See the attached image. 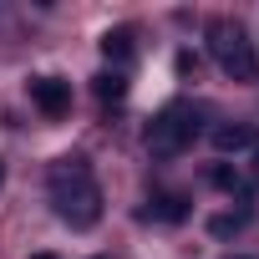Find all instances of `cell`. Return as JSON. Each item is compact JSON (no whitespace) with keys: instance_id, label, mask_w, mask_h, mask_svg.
Masks as SVG:
<instances>
[{"instance_id":"277c9868","label":"cell","mask_w":259,"mask_h":259,"mask_svg":"<svg viewBox=\"0 0 259 259\" xmlns=\"http://www.w3.org/2000/svg\"><path fill=\"white\" fill-rule=\"evenodd\" d=\"M31 102H36L46 117H66V112H71V81H61V76H36V81H31Z\"/></svg>"},{"instance_id":"7a4b0ae2","label":"cell","mask_w":259,"mask_h":259,"mask_svg":"<svg viewBox=\"0 0 259 259\" xmlns=\"http://www.w3.org/2000/svg\"><path fill=\"white\" fill-rule=\"evenodd\" d=\"M208 51H213V61H219L224 76H234V81H254L259 76V56H254V41H249L244 21L213 16L208 21Z\"/></svg>"},{"instance_id":"52a82bcc","label":"cell","mask_w":259,"mask_h":259,"mask_svg":"<svg viewBox=\"0 0 259 259\" xmlns=\"http://www.w3.org/2000/svg\"><path fill=\"white\" fill-rule=\"evenodd\" d=\"M102 56H112V61H127V56H133V31H127V26L107 31V36H102Z\"/></svg>"},{"instance_id":"6da1fadb","label":"cell","mask_w":259,"mask_h":259,"mask_svg":"<svg viewBox=\"0 0 259 259\" xmlns=\"http://www.w3.org/2000/svg\"><path fill=\"white\" fill-rule=\"evenodd\" d=\"M46 183H51V208H56L61 224L92 229V224L102 219V188H97L87 158H56Z\"/></svg>"},{"instance_id":"8fae6325","label":"cell","mask_w":259,"mask_h":259,"mask_svg":"<svg viewBox=\"0 0 259 259\" xmlns=\"http://www.w3.org/2000/svg\"><path fill=\"white\" fill-rule=\"evenodd\" d=\"M0 183H6V163H0Z\"/></svg>"},{"instance_id":"7c38bea8","label":"cell","mask_w":259,"mask_h":259,"mask_svg":"<svg viewBox=\"0 0 259 259\" xmlns=\"http://www.w3.org/2000/svg\"><path fill=\"white\" fill-rule=\"evenodd\" d=\"M234 259H249V254H234Z\"/></svg>"},{"instance_id":"5b68a950","label":"cell","mask_w":259,"mask_h":259,"mask_svg":"<svg viewBox=\"0 0 259 259\" xmlns=\"http://www.w3.org/2000/svg\"><path fill=\"white\" fill-rule=\"evenodd\" d=\"M213 148H219V153H244V148H254V127H244V122L213 127Z\"/></svg>"},{"instance_id":"8992f818","label":"cell","mask_w":259,"mask_h":259,"mask_svg":"<svg viewBox=\"0 0 259 259\" xmlns=\"http://www.w3.org/2000/svg\"><path fill=\"white\" fill-rule=\"evenodd\" d=\"M143 219H158V224H178V219H188V203H183L178 193H163V198H153V203L143 208Z\"/></svg>"},{"instance_id":"9c48e42d","label":"cell","mask_w":259,"mask_h":259,"mask_svg":"<svg viewBox=\"0 0 259 259\" xmlns=\"http://www.w3.org/2000/svg\"><path fill=\"white\" fill-rule=\"evenodd\" d=\"M234 229H244V213H219L213 219V234H234Z\"/></svg>"},{"instance_id":"ba28073f","label":"cell","mask_w":259,"mask_h":259,"mask_svg":"<svg viewBox=\"0 0 259 259\" xmlns=\"http://www.w3.org/2000/svg\"><path fill=\"white\" fill-rule=\"evenodd\" d=\"M97 97L102 102H122L127 97V76H117V71L112 76H97Z\"/></svg>"},{"instance_id":"3957f363","label":"cell","mask_w":259,"mask_h":259,"mask_svg":"<svg viewBox=\"0 0 259 259\" xmlns=\"http://www.w3.org/2000/svg\"><path fill=\"white\" fill-rule=\"evenodd\" d=\"M193 138H198V112L188 102H173L148 127V153L153 158H178L183 148H193Z\"/></svg>"},{"instance_id":"30bf717a","label":"cell","mask_w":259,"mask_h":259,"mask_svg":"<svg viewBox=\"0 0 259 259\" xmlns=\"http://www.w3.org/2000/svg\"><path fill=\"white\" fill-rule=\"evenodd\" d=\"M31 259H56V254H31Z\"/></svg>"}]
</instances>
